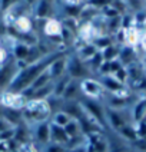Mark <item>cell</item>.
<instances>
[{"label": "cell", "instance_id": "6da1fadb", "mask_svg": "<svg viewBox=\"0 0 146 152\" xmlns=\"http://www.w3.org/2000/svg\"><path fill=\"white\" fill-rule=\"evenodd\" d=\"M57 56H60V55L47 56L44 60H40V62H37L36 65H33V66L27 68L26 70H23L22 75H19L16 79L12 82V85H10V91H12V92H19V91H22V89L27 88L29 85L33 82L34 79H37L39 76L42 75V70L43 69H46L49 65H50L52 60L57 59Z\"/></svg>", "mask_w": 146, "mask_h": 152}, {"label": "cell", "instance_id": "7a4b0ae2", "mask_svg": "<svg viewBox=\"0 0 146 152\" xmlns=\"http://www.w3.org/2000/svg\"><path fill=\"white\" fill-rule=\"evenodd\" d=\"M69 73L72 76H75V77H80V76H85L86 75V69L85 66L82 65V62L76 58H73V59L69 62Z\"/></svg>", "mask_w": 146, "mask_h": 152}, {"label": "cell", "instance_id": "3957f363", "mask_svg": "<svg viewBox=\"0 0 146 152\" xmlns=\"http://www.w3.org/2000/svg\"><path fill=\"white\" fill-rule=\"evenodd\" d=\"M13 73H15V65L13 63H9L0 70V89H3L10 82Z\"/></svg>", "mask_w": 146, "mask_h": 152}, {"label": "cell", "instance_id": "277c9868", "mask_svg": "<svg viewBox=\"0 0 146 152\" xmlns=\"http://www.w3.org/2000/svg\"><path fill=\"white\" fill-rule=\"evenodd\" d=\"M52 138L56 141V142H66L68 141V135L65 132V129L60 126H53L52 128Z\"/></svg>", "mask_w": 146, "mask_h": 152}, {"label": "cell", "instance_id": "5b68a950", "mask_svg": "<svg viewBox=\"0 0 146 152\" xmlns=\"http://www.w3.org/2000/svg\"><path fill=\"white\" fill-rule=\"evenodd\" d=\"M3 115L7 118L9 122L12 124H19L20 119H22V113L20 110H15V109H3Z\"/></svg>", "mask_w": 146, "mask_h": 152}, {"label": "cell", "instance_id": "8992f818", "mask_svg": "<svg viewBox=\"0 0 146 152\" xmlns=\"http://www.w3.org/2000/svg\"><path fill=\"white\" fill-rule=\"evenodd\" d=\"M79 92V85L76 82H70L69 85H66V89L63 91V95L66 99H73L75 96H77Z\"/></svg>", "mask_w": 146, "mask_h": 152}, {"label": "cell", "instance_id": "52a82bcc", "mask_svg": "<svg viewBox=\"0 0 146 152\" xmlns=\"http://www.w3.org/2000/svg\"><path fill=\"white\" fill-rule=\"evenodd\" d=\"M86 106H87V109L90 110L92 113H93L94 116H97L99 121H103V115H102V108L97 105V103H94V102H90V101H86Z\"/></svg>", "mask_w": 146, "mask_h": 152}, {"label": "cell", "instance_id": "ba28073f", "mask_svg": "<svg viewBox=\"0 0 146 152\" xmlns=\"http://www.w3.org/2000/svg\"><path fill=\"white\" fill-rule=\"evenodd\" d=\"M49 126L46 125V124H42L40 126L37 128V139L40 141V142H46L47 139H49Z\"/></svg>", "mask_w": 146, "mask_h": 152}, {"label": "cell", "instance_id": "9c48e42d", "mask_svg": "<svg viewBox=\"0 0 146 152\" xmlns=\"http://www.w3.org/2000/svg\"><path fill=\"white\" fill-rule=\"evenodd\" d=\"M63 68H65V60L63 59L54 60V63H53V75L59 76L63 72Z\"/></svg>", "mask_w": 146, "mask_h": 152}, {"label": "cell", "instance_id": "30bf717a", "mask_svg": "<svg viewBox=\"0 0 146 152\" xmlns=\"http://www.w3.org/2000/svg\"><path fill=\"white\" fill-rule=\"evenodd\" d=\"M63 129H65V132H66V135L68 136L77 135V124H75V122H69Z\"/></svg>", "mask_w": 146, "mask_h": 152}, {"label": "cell", "instance_id": "8fae6325", "mask_svg": "<svg viewBox=\"0 0 146 152\" xmlns=\"http://www.w3.org/2000/svg\"><path fill=\"white\" fill-rule=\"evenodd\" d=\"M65 110H66V112H65L66 115H68V113H72V115H75V116H79V115H80V109H79V106H77L76 103H69Z\"/></svg>", "mask_w": 146, "mask_h": 152}, {"label": "cell", "instance_id": "7c38bea8", "mask_svg": "<svg viewBox=\"0 0 146 152\" xmlns=\"http://www.w3.org/2000/svg\"><path fill=\"white\" fill-rule=\"evenodd\" d=\"M47 79H49V76H47V75H40L37 79H36L33 88H36V89H40V88H43V86H44V83L47 82Z\"/></svg>", "mask_w": 146, "mask_h": 152}, {"label": "cell", "instance_id": "4fadbf2b", "mask_svg": "<svg viewBox=\"0 0 146 152\" xmlns=\"http://www.w3.org/2000/svg\"><path fill=\"white\" fill-rule=\"evenodd\" d=\"M50 92H52V86L50 85H47V86H46V89H44V88H40L37 92L34 93V98H37V99H39V98H43V96H47Z\"/></svg>", "mask_w": 146, "mask_h": 152}, {"label": "cell", "instance_id": "5bb4252c", "mask_svg": "<svg viewBox=\"0 0 146 152\" xmlns=\"http://www.w3.org/2000/svg\"><path fill=\"white\" fill-rule=\"evenodd\" d=\"M29 55V50H27V48H26L25 45H19L16 48V56L17 58H26Z\"/></svg>", "mask_w": 146, "mask_h": 152}, {"label": "cell", "instance_id": "9a60e30c", "mask_svg": "<svg viewBox=\"0 0 146 152\" xmlns=\"http://www.w3.org/2000/svg\"><path fill=\"white\" fill-rule=\"evenodd\" d=\"M47 9H49V3H47V1H42L40 6H39L37 15H39V16H44V15L47 13Z\"/></svg>", "mask_w": 146, "mask_h": 152}, {"label": "cell", "instance_id": "2e32d148", "mask_svg": "<svg viewBox=\"0 0 146 152\" xmlns=\"http://www.w3.org/2000/svg\"><path fill=\"white\" fill-rule=\"evenodd\" d=\"M68 82H69V79L66 77V79H63V80H62V82L59 83V86L56 88V93H57V95H60V93H63V88L66 86V83H68Z\"/></svg>", "mask_w": 146, "mask_h": 152}, {"label": "cell", "instance_id": "e0dca14e", "mask_svg": "<svg viewBox=\"0 0 146 152\" xmlns=\"http://www.w3.org/2000/svg\"><path fill=\"white\" fill-rule=\"evenodd\" d=\"M46 152H65V149H63L60 145H50Z\"/></svg>", "mask_w": 146, "mask_h": 152}, {"label": "cell", "instance_id": "ac0fdd59", "mask_svg": "<svg viewBox=\"0 0 146 152\" xmlns=\"http://www.w3.org/2000/svg\"><path fill=\"white\" fill-rule=\"evenodd\" d=\"M26 131L25 129H19V132H16V136H17V139H22V141H25L26 139Z\"/></svg>", "mask_w": 146, "mask_h": 152}, {"label": "cell", "instance_id": "d6986e66", "mask_svg": "<svg viewBox=\"0 0 146 152\" xmlns=\"http://www.w3.org/2000/svg\"><path fill=\"white\" fill-rule=\"evenodd\" d=\"M112 121H113V124L118 126V125H122V121H120V118L116 115V113H112Z\"/></svg>", "mask_w": 146, "mask_h": 152}, {"label": "cell", "instance_id": "ffe728a7", "mask_svg": "<svg viewBox=\"0 0 146 152\" xmlns=\"http://www.w3.org/2000/svg\"><path fill=\"white\" fill-rule=\"evenodd\" d=\"M108 50H109V52H106V53H105V56H106L108 59H110L112 56H115V55H116V52H115V49H112V48H109Z\"/></svg>", "mask_w": 146, "mask_h": 152}, {"label": "cell", "instance_id": "44dd1931", "mask_svg": "<svg viewBox=\"0 0 146 152\" xmlns=\"http://www.w3.org/2000/svg\"><path fill=\"white\" fill-rule=\"evenodd\" d=\"M106 83H108V86L112 88V89H118V88H119V85L116 83V82H112V80H106Z\"/></svg>", "mask_w": 146, "mask_h": 152}, {"label": "cell", "instance_id": "7402d4cb", "mask_svg": "<svg viewBox=\"0 0 146 152\" xmlns=\"http://www.w3.org/2000/svg\"><path fill=\"white\" fill-rule=\"evenodd\" d=\"M3 131H9V129H7V126H4V124L0 121V132H3Z\"/></svg>", "mask_w": 146, "mask_h": 152}, {"label": "cell", "instance_id": "603a6c76", "mask_svg": "<svg viewBox=\"0 0 146 152\" xmlns=\"http://www.w3.org/2000/svg\"><path fill=\"white\" fill-rule=\"evenodd\" d=\"M123 134H126V135L128 136H130V138H133V134H132V132H129V129H123Z\"/></svg>", "mask_w": 146, "mask_h": 152}, {"label": "cell", "instance_id": "cb8c5ba5", "mask_svg": "<svg viewBox=\"0 0 146 152\" xmlns=\"http://www.w3.org/2000/svg\"><path fill=\"white\" fill-rule=\"evenodd\" d=\"M1 113H3V110H1V109H0V115H1Z\"/></svg>", "mask_w": 146, "mask_h": 152}]
</instances>
